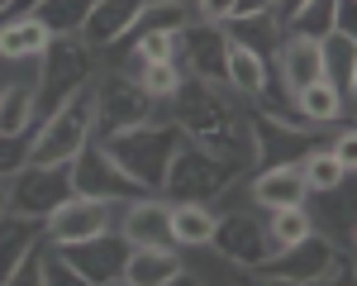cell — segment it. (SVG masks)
Here are the masks:
<instances>
[{
    "label": "cell",
    "instance_id": "1",
    "mask_svg": "<svg viewBox=\"0 0 357 286\" xmlns=\"http://www.w3.org/2000/svg\"><path fill=\"white\" fill-rule=\"evenodd\" d=\"M252 105L234 96L224 82L210 77H181L176 96L167 100V119L181 129V139L205 148L234 172H252Z\"/></svg>",
    "mask_w": 357,
    "mask_h": 286
},
{
    "label": "cell",
    "instance_id": "2",
    "mask_svg": "<svg viewBox=\"0 0 357 286\" xmlns=\"http://www.w3.org/2000/svg\"><path fill=\"white\" fill-rule=\"evenodd\" d=\"M153 114H167V105H158L143 86H138L134 72L124 67H96L91 77V139H114L124 129H134Z\"/></svg>",
    "mask_w": 357,
    "mask_h": 286
},
{
    "label": "cell",
    "instance_id": "3",
    "mask_svg": "<svg viewBox=\"0 0 357 286\" xmlns=\"http://www.w3.org/2000/svg\"><path fill=\"white\" fill-rule=\"evenodd\" d=\"M348 272H353V262L343 248H333L324 234H305L301 243H291V248H281L272 253L262 267H252L248 272V282L257 286H329V282H348Z\"/></svg>",
    "mask_w": 357,
    "mask_h": 286
},
{
    "label": "cell",
    "instance_id": "4",
    "mask_svg": "<svg viewBox=\"0 0 357 286\" xmlns=\"http://www.w3.org/2000/svg\"><path fill=\"white\" fill-rule=\"evenodd\" d=\"M86 139H91V82L38 114L24 143V163H72L86 148Z\"/></svg>",
    "mask_w": 357,
    "mask_h": 286
},
{
    "label": "cell",
    "instance_id": "5",
    "mask_svg": "<svg viewBox=\"0 0 357 286\" xmlns=\"http://www.w3.org/2000/svg\"><path fill=\"white\" fill-rule=\"evenodd\" d=\"M176 143H181V129H176L167 114H153V119H143V124H134V129L105 139V153L134 176L143 191H158V186H162V172H167V158H172Z\"/></svg>",
    "mask_w": 357,
    "mask_h": 286
},
{
    "label": "cell",
    "instance_id": "6",
    "mask_svg": "<svg viewBox=\"0 0 357 286\" xmlns=\"http://www.w3.org/2000/svg\"><path fill=\"white\" fill-rule=\"evenodd\" d=\"M234 176H243V172L224 167L220 158H210L205 148H195L191 139H181L172 148V158H167V172H162V191L167 200H215L234 181Z\"/></svg>",
    "mask_w": 357,
    "mask_h": 286
},
{
    "label": "cell",
    "instance_id": "7",
    "mask_svg": "<svg viewBox=\"0 0 357 286\" xmlns=\"http://www.w3.org/2000/svg\"><path fill=\"white\" fill-rule=\"evenodd\" d=\"M96 77V53L86 48L77 33H62L48 43V53L38 57V91H43V110L57 105V100H67V96H77L86 82ZM38 110V114H43Z\"/></svg>",
    "mask_w": 357,
    "mask_h": 286
},
{
    "label": "cell",
    "instance_id": "8",
    "mask_svg": "<svg viewBox=\"0 0 357 286\" xmlns=\"http://www.w3.org/2000/svg\"><path fill=\"white\" fill-rule=\"evenodd\" d=\"M215 210H220V225H215V239H210V243H215L224 257H234L238 267L252 272V267H262V262L276 253L272 234H267V215H262L257 205H243V210H238V205L224 200Z\"/></svg>",
    "mask_w": 357,
    "mask_h": 286
},
{
    "label": "cell",
    "instance_id": "9",
    "mask_svg": "<svg viewBox=\"0 0 357 286\" xmlns=\"http://www.w3.org/2000/svg\"><path fill=\"white\" fill-rule=\"evenodd\" d=\"M110 229H114V200L82 196V191H72L67 200H57L53 210L43 215V239L53 248H72V243L100 239Z\"/></svg>",
    "mask_w": 357,
    "mask_h": 286
},
{
    "label": "cell",
    "instance_id": "10",
    "mask_svg": "<svg viewBox=\"0 0 357 286\" xmlns=\"http://www.w3.org/2000/svg\"><path fill=\"white\" fill-rule=\"evenodd\" d=\"M72 196V167L67 163H20L10 172V210L43 220L57 200Z\"/></svg>",
    "mask_w": 357,
    "mask_h": 286
},
{
    "label": "cell",
    "instance_id": "11",
    "mask_svg": "<svg viewBox=\"0 0 357 286\" xmlns=\"http://www.w3.org/2000/svg\"><path fill=\"white\" fill-rule=\"evenodd\" d=\"M72 167V191H82V196H100V200H134V196H148L143 186H138L129 172L114 163L110 153H105V143L86 139V148L67 163Z\"/></svg>",
    "mask_w": 357,
    "mask_h": 286
},
{
    "label": "cell",
    "instance_id": "12",
    "mask_svg": "<svg viewBox=\"0 0 357 286\" xmlns=\"http://www.w3.org/2000/svg\"><path fill=\"white\" fill-rule=\"evenodd\" d=\"M267 67H276V86H281V96L291 100L296 91H305L310 82L324 77L319 38H314V33H296V29H286L281 43H276V53L267 57Z\"/></svg>",
    "mask_w": 357,
    "mask_h": 286
},
{
    "label": "cell",
    "instance_id": "13",
    "mask_svg": "<svg viewBox=\"0 0 357 286\" xmlns=\"http://www.w3.org/2000/svg\"><path fill=\"white\" fill-rule=\"evenodd\" d=\"M129 253V243L119 234H100V239H86V243H72V248H57V257L72 267L77 282H91V286H119V262Z\"/></svg>",
    "mask_w": 357,
    "mask_h": 286
},
{
    "label": "cell",
    "instance_id": "14",
    "mask_svg": "<svg viewBox=\"0 0 357 286\" xmlns=\"http://www.w3.org/2000/svg\"><path fill=\"white\" fill-rule=\"evenodd\" d=\"M243 200L257 210H281V205L310 200V191L296 163H267V167H252V176H243Z\"/></svg>",
    "mask_w": 357,
    "mask_h": 286
},
{
    "label": "cell",
    "instance_id": "15",
    "mask_svg": "<svg viewBox=\"0 0 357 286\" xmlns=\"http://www.w3.org/2000/svg\"><path fill=\"white\" fill-rule=\"evenodd\" d=\"M143 5H148V0H96V5H91V15L82 20V33H77V38H82L91 53L110 48V43L129 38V33L138 29Z\"/></svg>",
    "mask_w": 357,
    "mask_h": 286
},
{
    "label": "cell",
    "instance_id": "16",
    "mask_svg": "<svg viewBox=\"0 0 357 286\" xmlns=\"http://www.w3.org/2000/svg\"><path fill=\"white\" fill-rule=\"evenodd\" d=\"M181 282V248L176 243H134L119 262V286H172Z\"/></svg>",
    "mask_w": 357,
    "mask_h": 286
},
{
    "label": "cell",
    "instance_id": "17",
    "mask_svg": "<svg viewBox=\"0 0 357 286\" xmlns=\"http://www.w3.org/2000/svg\"><path fill=\"white\" fill-rule=\"evenodd\" d=\"M167 210L172 200L162 191H148V196H134L119 215H114V234L134 248V243H172V229H167Z\"/></svg>",
    "mask_w": 357,
    "mask_h": 286
},
{
    "label": "cell",
    "instance_id": "18",
    "mask_svg": "<svg viewBox=\"0 0 357 286\" xmlns=\"http://www.w3.org/2000/svg\"><path fill=\"white\" fill-rule=\"evenodd\" d=\"M43 110V91H38V62L20 72L15 82L0 91V134L5 139H29Z\"/></svg>",
    "mask_w": 357,
    "mask_h": 286
},
{
    "label": "cell",
    "instance_id": "19",
    "mask_svg": "<svg viewBox=\"0 0 357 286\" xmlns=\"http://www.w3.org/2000/svg\"><path fill=\"white\" fill-rule=\"evenodd\" d=\"M224 38H229V33H224ZM224 86H229L234 96H243L248 105L267 100V86H272L267 57L257 53V48H248V43H238V38H229V43H224Z\"/></svg>",
    "mask_w": 357,
    "mask_h": 286
},
{
    "label": "cell",
    "instance_id": "20",
    "mask_svg": "<svg viewBox=\"0 0 357 286\" xmlns=\"http://www.w3.org/2000/svg\"><path fill=\"white\" fill-rule=\"evenodd\" d=\"M48 43H53V33L33 10H20V15L0 20V57H10V62H38L48 53Z\"/></svg>",
    "mask_w": 357,
    "mask_h": 286
},
{
    "label": "cell",
    "instance_id": "21",
    "mask_svg": "<svg viewBox=\"0 0 357 286\" xmlns=\"http://www.w3.org/2000/svg\"><path fill=\"white\" fill-rule=\"evenodd\" d=\"M215 225H220V210L210 200H172L167 210V229H172V243L176 248H200L215 239Z\"/></svg>",
    "mask_w": 357,
    "mask_h": 286
},
{
    "label": "cell",
    "instance_id": "22",
    "mask_svg": "<svg viewBox=\"0 0 357 286\" xmlns=\"http://www.w3.org/2000/svg\"><path fill=\"white\" fill-rule=\"evenodd\" d=\"M181 282L229 286V282H248V267H238L234 257H224L215 243H200V248H181Z\"/></svg>",
    "mask_w": 357,
    "mask_h": 286
},
{
    "label": "cell",
    "instance_id": "23",
    "mask_svg": "<svg viewBox=\"0 0 357 286\" xmlns=\"http://www.w3.org/2000/svg\"><path fill=\"white\" fill-rule=\"evenodd\" d=\"M319 53H324V82L338 86L343 100H353V91H357V33L329 29L319 38Z\"/></svg>",
    "mask_w": 357,
    "mask_h": 286
},
{
    "label": "cell",
    "instance_id": "24",
    "mask_svg": "<svg viewBox=\"0 0 357 286\" xmlns=\"http://www.w3.org/2000/svg\"><path fill=\"white\" fill-rule=\"evenodd\" d=\"M314 220V234H324L333 248H353V200H348V181L333 186V191H319V210H310Z\"/></svg>",
    "mask_w": 357,
    "mask_h": 286
},
{
    "label": "cell",
    "instance_id": "25",
    "mask_svg": "<svg viewBox=\"0 0 357 286\" xmlns=\"http://www.w3.org/2000/svg\"><path fill=\"white\" fill-rule=\"evenodd\" d=\"M38 239H43V220L15 215V210L0 215V282H10V272L20 267V257H24Z\"/></svg>",
    "mask_w": 357,
    "mask_h": 286
},
{
    "label": "cell",
    "instance_id": "26",
    "mask_svg": "<svg viewBox=\"0 0 357 286\" xmlns=\"http://www.w3.org/2000/svg\"><path fill=\"white\" fill-rule=\"evenodd\" d=\"M291 105H296V114H301L305 124H319V129H329V124H338L343 114H348V100H343V91L333 82H310L305 91H296L291 96Z\"/></svg>",
    "mask_w": 357,
    "mask_h": 286
},
{
    "label": "cell",
    "instance_id": "27",
    "mask_svg": "<svg viewBox=\"0 0 357 286\" xmlns=\"http://www.w3.org/2000/svg\"><path fill=\"white\" fill-rule=\"evenodd\" d=\"M296 167H301V176H305V191L310 196H319V191H333V186H343L353 172L343 167L338 158L329 153V143H314V148H305L301 158H296Z\"/></svg>",
    "mask_w": 357,
    "mask_h": 286
},
{
    "label": "cell",
    "instance_id": "28",
    "mask_svg": "<svg viewBox=\"0 0 357 286\" xmlns=\"http://www.w3.org/2000/svg\"><path fill=\"white\" fill-rule=\"evenodd\" d=\"M229 38H238V43H248V48H257L262 57L276 53V43H281V15L276 10H257V15H243V20H229V24H220Z\"/></svg>",
    "mask_w": 357,
    "mask_h": 286
},
{
    "label": "cell",
    "instance_id": "29",
    "mask_svg": "<svg viewBox=\"0 0 357 286\" xmlns=\"http://www.w3.org/2000/svg\"><path fill=\"white\" fill-rule=\"evenodd\" d=\"M281 29L324 38L329 29H338V0H296V5L281 15Z\"/></svg>",
    "mask_w": 357,
    "mask_h": 286
},
{
    "label": "cell",
    "instance_id": "30",
    "mask_svg": "<svg viewBox=\"0 0 357 286\" xmlns=\"http://www.w3.org/2000/svg\"><path fill=\"white\" fill-rule=\"evenodd\" d=\"M267 215V234H272V248H291V243H301L305 234H314V220H310V200L301 205H281V210H262Z\"/></svg>",
    "mask_w": 357,
    "mask_h": 286
},
{
    "label": "cell",
    "instance_id": "31",
    "mask_svg": "<svg viewBox=\"0 0 357 286\" xmlns=\"http://www.w3.org/2000/svg\"><path fill=\"white\" fill-rule=\"evenodd\" d=\"M91 5L96 0H38L33 15L48 24L53 38H62V33H82V20L91 15Z\"/></svg>",
    "mask_w": 357,
    "mask_h": 286
},
{
    "label": "cell",
    "instance_id": "32",
    "mask_svg": "<svg viewBox=\"0 0 357 286\" xmlns=\"http://www.w3.org/2000/svg\"><path fill=\"white\" fill-rule=\"evenodd\" d=\"M134 77H138V86H143L158 105H167V100L176 96L181 77H186V67H181V62H138Z\"/></svg>",
    "mask_w": 357,
    "mask_h": 286
},
{
    "label": "cell",
    "instance_id": "33",
    "mask_svg": "<svg viewBox=\"0 0 357 286\" xmlns=\"http://www.w3.org/2000/svg\"><path fill=\"white\" fill-rule=\"evenodd\" d=\"M191 5H195V20H205V24H229L238 15V0H191Z\"/></svg>",
    "mask_w": 357,
    "mask_h": 286
},
{
    "label": "cell",
    "instance_id": "34",
    "mask_svg": "<svg viewBox=\"0 0 357 286\" xmlns=\"http://www.w3.org/2000/svg\"><path fill=\"white\" fill-rule=\"evenodd\" d=\"M329 153H333V158H338V163H343L348 172L357 167V134L348 129V124H343V129H338V134L329 139Z\"/></svg>",
    "mask_w": 357,
    "mask_h": 286
},
{
    "label": "cell",
    "instance_id": "35",
    "mask_svg": "<svg viewBox=\"0 0 357 286\" xmlns=\"http://www.w3.org/2000/svg\"><path fill=\"white\" fill-rule=\"evenodd\" d=\"M24 143L29 139H5V134H0V176H10V172L24 163Z\"/></svg>",
    "mask_w": 357,
    "mask_h": 286
},
{
    "label": "cell",
    "instance_id": "36",
    "mask_svg": "<svg viewBox=\"0 0 357 286\" xmlns=\"http://www.w3.org/2000/svg\"><path fill=\"white\" fill-rule=\"evenodd\" d=\"M257 10H276V0H238V15H234V20H243V15H257Z\"/></svg>",
    "mask_w": 357,
    "mask_h": 286
},
{
    "label": "cell",
    "instance_id": "37",
    "mask_svg": "<svg viewBox=\"0 0 357 286\" xmlns=\"http://www.w3.org/2000/svg\"><path fill=\"white\" fill-rule=\"evenodd\" d=\"M10 210V176H0V215Z\"/></svg>",
    "mask_w": 357,
    "mask_h": 286
},
{
    "label": "cell",
    "instance_id": "38",
    "mask_svg": "<svg viewBox=\"0 0 357 286\" xmlns=\"http://www.w3.org/2000/svg\"><path fill=\"white\" fill-rule=\"evenodd\" d=\"M10 10H15V0H0V20H5V15H10Z\"/></svg>",
    "mask_w": 357,
    "mask_h": 286
}]
</instances>
